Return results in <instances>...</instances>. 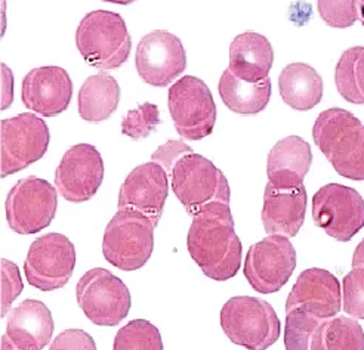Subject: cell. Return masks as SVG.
Returning <instances> with one entry per match:
<instances>
[{"mask_svg":"<svg viewBox=\"0 0 364 350\" xmlns=\"http://www.w3.org/2000/svg\"><path fill=\"white\" fill-rule=\"evenodd\" d=\"M187 247L191 259L208 278L227 281L242 266V243L231 216L213 214L193 219Z\"/></svg>","mask_w":364,"mask_h":350,"instance_id":"1","label":"cell"},{"mask_svg":"<svg viewBox=\"0 0 364 350\" xmlns=\"http://www.w3.org/2000/svg\"><path fill=\"white\" fill-rule=\"evenodd\" d=\"M313 138L338 175L364 180V126L347 109L331 108L320 113Z\"/></svg>","mask_w":364,"mask_h":350,"instance_id":"2","label":"cell"},{"mask_svg":"<svg viewBox=\"0 0 364 350\" xmlns=\"http://www.w3.org/2000/svg\"><path fill=\"white\" fill-rule=\"evenodd\" d=\"M286 350H364V331L354 318H317L301 309L286 313Z\"/></svg>","mask_w":364,"mask_h":350,"instance_id":"3","label":"cell"},{"mask_svg":"<svg viewBox=\"0 0 364 350\" xmlns=\"http://www.w3.org/2000/svg\"><path fill=\"white\" fill-rule=\"evenodd\" d=\"M76 45L89 65L114 70L129 58L132 39L119 13L92 11L85 15L77 27Z\"/></svg>","mask_w":364,"mask_h":350,"instance_id":"4","label":"cell"},{"mask_svg":"<svg viewBox=\"0 0 364 350\" xmlns=\"http://www.w3.org/2000/svg\"><path fill=\"white\" fill-rule=\"evenodd\" d=\"M172 191L194 219L216 204H230L231 191L225 175L196 153L176 163L169 176Z\"/></svg>","mask_w":364,"mask_h":350,"instance_id":"5","label":"cell"},{"mask_svg":"<svg viewBox=\"0 0 364 350\" xmlns=\"http://www.w3.org/2000/svg\"><path fill=\"white\" fill-rule=\"evenodd\" d=\"M227 337L249 350H267L280 337V319L272 306L250 296L231 297L221 309Z\"/></svg>","mask_w":364,"mask_h":350,"instance_id":"6","label":"cell"},{"mask_svg":"<svg viewBox=\"0 0 364 350\" xmlns=\"http://www.w3.org/2000/svg\"><path fill=\"white\" fill-rule=\"evenodd\" d=\"M154 229L149 217L131 210H117L102 238L105 261L122 270L141 269L153 254Z\"/></svg>","mask_w":364,"mask_h":350,"instance_id":"7","label":"cell"},{"mask_svg":"<svg viewBox=\"0 0 364 350\" xmlns=\"http://www.w3.org/2000/svg\"><path fill=\"white\" fill-rule=\"evenodd\" d=\"M76 299L86 318L100 327L119 325L131 310V292L110 270H87L77 283Z\"/></svg>","mask_w":364,"mask_h":350,"instance_id":"8","label":"cell"},{"mask_svg":"<svg viewBox=\"0 0 364 350\" xmlns=\"http://www.w3.org/2000/svg\"><path fill=\"white\" fill-rule=\"evenodd\" d=\"M168 105L179 136L200 141L209 136L216 123V105L208 84L198 77H181L169 89Z\"/></svg>","mask_w":364,"mask_h":350,"instance_id":"9","label":"cell"},{"mask_svg":"<svg viewBox=\"0 0 364 350\" xmlns=\"http://www.w3.org/2000/svg\"><path fill=\"white\" fill-rule=\"evenodd\" d=\"M48 124L38 116L24 113L0 123V175L6 177L42 160L49 146Z\"/></svg>","mask_w":364,"mask_h":350,"instance_id":"10","label":"cell"},{"mask_svg":"<svg viewBox=\"0 0 364 350\" xmlns=\"http://www.w3.org/2000/svg\"><path fill=\"white\" fill-rule=\"evenodd\" d=\"M58 207L55 188L45 179L28 176L18 180L5 201L9 228L21 235L36 234L48 228Z\"/></svg>","mask_w":364,"mask_h":350,"instance_id":"11","label":"cell"},{"mask_svg":"<svg viewBox=\"0 0 364 350\" xmlns=\"http://www.w3.org/2000/svg\"><path fill=\"white\" fill-rule=\"evenodd\" d=\"M313 219L327 235L347 243L364 228V199L350 187L329 183L313 197Z\"/></svg>","mask_w":364,"mask_h":350,"instance_id":"12","label":"cell"},{"mask_svg":"<svg viewBox=\"0 0 364 350\" xmlns=\"http://www.w3.org/2000/svg\"><path fill=\"white\" fill-rule=\"evenodd\" d=\"M76 266V250L63 234H46L30 246L24 272L30 285L42 291L63 288Z\"/></svg>","mask_w":364,"mask_h":350,"instance_id":"13","label":"cell"},{"mask_svg":"<svg viewBox=\"0 0 364 350\" xmlns=\"http://www.w3.org/2000/svg\"><path fill=\"white\" fill-rule=\"evenodd\" d=\"M295 268L296 250L289 238L268 235L249 248L243 270L253 290L271 294L286 285Z\"/></svg>","mask_w":364,"mask_h":350,"instance_id":"14","label":"cell"},{"mask_svg":"<svg viewBox=\"0 0 364 350\" xmlns=\"http://www.w3.org/2000/svg\"><path fill=\"white\" fill-rule=\"evenodd\" d=\"M135 65L145 83L166 87L187 68V53L175 34L156 30L145 34L138 43Z\"/></svg>","mask_w":364,"mask_h":350,"instance_id":"15","label":"cell"},{"mask_svg":"<svg viewBox=\"0 0 364 350\" xmlns=\"http://www.w3.org/2000/svg\"><path fill=\"white\" fill-rule=\"evenodd\" d=\"M104 180V161L89 143L71 146L55 172V185L67 201L85 202L92 198Z\"/></svg>","mask_w":364,"mask_h":350,"instance_id":"16","label":"cell"},{"mask_svg":"<svg viewBox=\"0 0 364 350\" xmlns=\"http://www.w3.org/2000/svg\"><path fill=\"white\" fill-rule=\"evenodd\" d=\"M169 176L157 163H144L135 168L119 191V210L136 212L149 217L154 226L165 209L169 194Z\"/></svg>","mask_w":364,"mask_h":350,"instance_id":"17","label":"cell"},{"mask_svg":"<svg viewBox=\"0 0 364 350\" xmlns=\"http://www.w3.org/2000/svg\"><path fill=\"white\" fill-rule=\"evenodd\" d=\"M296 309L323 319L338 317L342 309V290L336 276L320 268L304 270L286 302V313Z\"/></svg>","mask_w":364,"mask_h":350,"instance_id":"18","label":"cell"},{"mask_svg":"<svg viewBox=\"0 0 364 350\" xmlns=\"http://www.w3.org/2000/svg\"><path fill=\"white\" fill-rule=\"evenodd\" d=\"M73 97L68 72L55 65H45L27 72L23 80L21 99L33 113L53 117L64 113Z\"/></svg>","mask_w":364,"mask_h":350,"instance_id":"19","label":"cell"},{"mask_svg":"<svg viewBox=\"0 0 364 350\" xmlns=\"http://www.w3.org/2000/svg\"><path fill=\"white\" fill-rule=\"evenodd\" d=\"M311 146L299 136H287L279 141L268 154V183L279 190L304 187V179L311 169Z\"/></svg>","mask_w":364,"mask_h":350,"instance_id":"20","label":"cell"},{"mask_svg":"<svg viewBox=\"0 0 364 350\" xmlns=\"http://www.w3.org/2000/svg\"><path fill=\"white\" fill-rule=\"evenodd\" d=\"M306 190H279L267 183L262 206V224L268 235L292 238L304 225Z\"/></svg>","mask_w":364,"mask_h":350,"instance_id":"21","label":"cell"},{"mask_svg":"<svg viewBox=\"0 0 364 350\" xmlns=\"http://www.w3.org/2000/svg\"><path fill=\"white\" fill-rule=\"evenodd\" d=\"M52 313L39 300H24L8 315L6 336L21 350H42L53 336Z\"/></svg>","mask_w":364,"mask_h":350,"instance_id":"22","label":"cell"},{"mask_svg":"<svg viewBox=\"0 0 364 350\" xmlns=\"http://www.w3.org/2000/svg\"><path fill=\"white\" fill-rule=\"evenodd\" d=\"M274 50L269 40L259 33H243L230 45V67L228 70L235 77L249 83H259L268 77Z\"/></svg>","mask_w":364,"mask_h":350,"instance_id":"23","label":"cell"},{"mask_svg":"<svg viewBox=\"0 0 364 350\" xmlns=\"http://www.w3.org/2000/svg\"><path fill=\"white\" fill-rule=\"evenodd\" d=\"M279 90L286 105L296 111H308L323 98V79L311 65L294 62L280 72Z\"/></svg>","mask_w":364,"mask_h":350,"instance_id":"24","label":"cell"},{"mask_svg":"<svg viewBox=\"0 0 364 350\" xmlns=\"http://www.w3.org/2000/svg\"><path fill=\"white\" fill-rule=\"evenodd\" d=\"M79 114L83 120L100 123L110 117L119 106L120 86L105 72L90 76L79 90Z\"/></svg>","mask_w":364,"mask_h":350,"instance_id":"25","label":"cell"},{"mask_svg":"<svg viewBox=\"0 0 364 350\" xmlns=\"http://www.w3.org/2000/svg\"><path fill=\"white\" fill-rule=\"evenodd\" d=\"M218 90L223 102L232 113L255 116L264 111L271 99V80L249 83L235 77L227 68L220 79Z\"/></svg>","mask_w":364,"mask_h":350,"instance_id":"26","label":"cell"},{"mask_svg":"<svg viewBox=\"0 0 364 350\" xmlns=\"http://www.w3.org/2000/svg\"><path fill=\"white\" fill-rule=\"evenodd\" d=\"M341 97L351 104H364V48L355 46L342 53L335 70Z\"/></svg>","mask_w":364,"mask_h":350,"instance_id":"27","label":"cell"},{"mask_svg":"<svg viewBox=\"0 0 364 350\" xmlns=\"http://www.w3.org/2000/svg\"><path fill=\"white\" fill-rule=\"evenodd\" d=\"M113 350H163L160 331L149 321L134 319L119 329Z\"/></svg>","mask_w":364,"mask_h":350,"instance_id":"28","label":"cell"},{"mask_svg":"<svg viewBox=\"0 0 364 350\" xmlns=\"http://www.w3.org/2000/svg\"><path fill=\"white\" fill-rule=\"evenodd\" d=\"M160 123L159 106L150 102H144L135 109H131L122 121V133L134 141L149 138Z\"/></svg>","mask_w":364,"mask_h":350,"instance_id":"29","label":"cell"},{"mask_svg":"<svg viewBox=\"0 0 364 350\" xmlns=\"http://www.w3.org/2000/svg\"><path fill=\"white\" fill-rule=\"evenodd\" d=\"M317 9L323 21L335 28L351 27L358 20V2L354 0H320Z\"/></svg>","mask_w":364,"mask_h":350,"instance_id":"30","label":"cell"},{"mask_svg":"<svg viewBox=\"0 0 364 350\" xmlns=\"http://www.w3.org/2000/svg\"><path fill=\"white\" fill-rule=\"evenodd\" d=\"M343 312L354 319H364V268H355L343 278Z\"/></svg>","mask_w":364,"mask_h":350,"instance_id":"31","label":"cell"},{"mask_svg":"<svg viewBox=\"0 0 364 350\" xmlns=\"http://www.w3.org/2000/svg\"><path fill=\"white\" fill-rule=\"evenodd\" d=\"M0 265H2V313L0 317L5 318L9 315L11 305L23 291V280L16 265L11 261L2 259Z\"/></svg>","mask_w":364,"mask_h":350,"instance_id":"32","label":"cell"},{"mask_svg":"<svg viewBox=\"0 0 364 350\" xmlns=\"http://www.w3.org/2000/svg\"><path fill=\"white\" fill-rule=\"evenodd\" d=\"M193 153H194L193 148L186 142L168 141L165 145L159 146V148L153 153L151 161L161 165V168L168 173V176H171L176 163Z\"/></svg>","mask_w":364,"mask_h":350,"instance_id":"33","label":"cell"},{"mask_svg":"<svg viewBox=\"0 0 364 350\" xmlns=\"http://www.w3.org/2000/svg\"><path fill=\"white\" fill-rule=\"evenodd\" d=\"M49 350H97V344L83 329H65L53 339Z\"/></svg>","mask_w":364,"mask_h":350,"instance_id":"34","label":"cell"},{"mask_svg":"<svg viewBox=\"0 0 364 350\" xmlns=\"http://www.w3.org/2000/svg\"><path fill=\"white\" fill-rule=\"evenodd\" d=\"M14 79L12 72L6 64H2V109H6L11 106L14 99Z\"/></svg>","mask_w":364,"mask_h":350,"instance_id":"35","label":"cell"},{"mask_svg":"<svg viewBox=\"0 0 364 350\" xmlns=\"http://www.w3.org/2000/svg\"><path fill=\"white\" fill-rule=\"evenodd\" d=\"M355 268H364V238L357 246L354 256H353V269H355Z\"/></svg>","mask_w":364,"mask_h":350,"instance_id":"36","label":"cell"},{"mask_svg":"<svg viewBox=\"0 0 364 350\" xmlns=\"http://www.w3.org/2000/svg\"><path fill=\"white\" fill-rule=\"evenodd\" d=\"M2 350H21V349H18V347L11 341V339H9L6 334H4V337H2Z\"/></svg>","mask_w":364,"mask_h":350,"instance_id":"37","label":"cell"},{"mask_svg":"<svg viewBox=\"0 0 364 350\" xmlns=\"http://www.w3.org/2000/svg\"><path fill=\"white\" fill-rule=\"evenodd\" d=\"M358 20L361 21V24L364 26V0L358 2Z\"/></svg>","mask_w":364,"mask_h":350,"instance_id":"38","label":"cell"}]
</instances>
